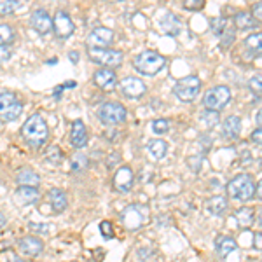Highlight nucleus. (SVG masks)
Masks as SVG:
<instances>
[{"label": "nucleus", "mask_w": 262, "mask_h": 262, "mask_svg": "<svg viewBox=\"0 0 262 262\" xmlns=\"http://www.w3.org/2000/svg\"><path fill=\"white\" fill-rule=\"evenodd\" d=\"M16 182H18L19 185H32V187H37V185L40 184V177L33 170L23 168V170H19L18 177H16Z\"/></svg>", "instance_id": "nucleus-25"}, {"label": "nucleus", "mask_w": 262, "mask_h": 262, "mask_svg": "<svg viewBox=\"0 0 262 262\" xmlns=\"http://www.w3.org/2000/svg\"><path fill=\"white\" fill-rule=\"evenodd\" d=\"M159 27H161V30L166 33V35H179L180 30H182V25L179 18H177L175 14H171V12H166V14L163 16L161 21H159Z\"/></svg>", "instance_id": "nucleus-20"}, {"label": "nucleus", "mask_w": 262, "mask_h": 262, "mask_svg": "<svg viewBox=\"0 0 262 262\" xmlns=\"http://www.w3.org/2000/svg\"><path fill=\"white\" fill-rule=\"evenodd\" d=\"M253 18H255L257 21H259L260 18H262V7H260V4H255V6H253Z\"/></svg>", "instance_id": "nucleus-43"}, {"label": "nucleus", "mask_w": 262, "mask_h": 262, "mask_svg": "<svg viewBox=\"0 0 262 262\" xmlns=\"http://www.w3.org/2000/svg\"><path fill=\"white\" fill-rule=\"evenodd\" d=\"M49 203H51V208H53L54 213H63L67 210V206H69L67 194L58 187H54L49 191Z\"/></svg>", "instance_id": "nucleus-19"}, {"label": "nucleus", "mask_w": 262, "mask_h": 262, "mask_svg": "<svg viewBox=\"0 0 262 262\" xmlns=\"http://www.w3.org/2000/svg\"><path fill=\"white\" fill-rule=\"evenodd\" d=\"M252 140L257 143V145H260V142H262V135H260V128H257L255 131L252 133Z\"/></svg>", "instance_id": "nucleus-44"}, {"label": "nucleus", "mask_w": 262, "mask_h": 262, "mask_svg": "<svg viewBox=\"0 0 262 262\" xmlns=\"http://www.w3.org/2000/svg\"><path fill=\"white\" fill-rule=\"evenodd\" d=\"M164 65H166L164 56L159 53H156V51H143V53L138 54L133 61V67L137 69L138 74L149 75V77L159 74V72L164 69Z\"/></svg>", "instance_id": "nucleus-4"}, {"label": "nucleus", "mask_w": 262, "mask_h": 262, "mask_svg": "<svg viewBox=\"0 0 262 262\" xmlns=\"http://www.w3.org/2000/svg\"><path fill=\"white\" fill-rule=\"evenodd\" d=\"M231 101V90L227 86H215L212 90H208L205 93V98H203V103H205L206 111L212 112H221L222 108H226Z\"/></svg>", "instance_id": "nucleus-7"}, {"label": "nucleus", "mask_w": 262, "mask_h": 262, "mask_svg": "<svg viewBox=\"0 0 262 262\" xmlns=\"http://www.w3.org/2000/svg\"><path fill=\"white\" fill-rule=\"evenodd\" d=\"M205 206H206V212H208L210 215L219 217V215H222L227 210V200L224 196H213L206 201Z\"/></svg>", "instance_id": "nucleus-24"}, {"label": "nucleus", "mask_w": 262, "mask_h": 262, "mask_svg": "<svg viewBox=\"0 0 262 262\" xmlns=\"http://www.w3.org/2000/svg\"><path fill=\"white\" fill-rule=\"evenodd\" d=\"M111 2H119V0H111Z\"/></svg>", "instance_id": "nucleus-49"}, {"label": "nucleus", "mask_w": 262, "mask_h": 262, "mask_svg": "<svg viewBox=\"0 0 262 262\" xmlns=\"http://www.w3.org/2000/svg\"><path fill=\"white\" fill-rule=\"evenodd\" d=\"M210 28H212V32L215 33V35L221 37L222 33L227 30V19L222 18V16H219V18H213L212 21H210Z\"/></svg>", "instance_id": "nucleus-34"}, {"label": "nucleus", "mask_w": 262, "mask_h": 262, "mask_svg": "<svg viewBox=\"0 0 262 262\" xmlns=\"http://www.w3.org/2000/svg\"><path fill=\"white\" fill-rule=\"evenodd\" d=\"M77 58H79V54H77V53H75V54L72 53V54H70V60H77Z\"/></svg>", "instance_id": "nucleus-48"}, {"label": "nucleus", "mask_w": 262, "mask_h": 262, "mask_svg": "<svg viewBox=\"0 0 262 262\" xmlns=\"http://www.w3.org/2000/svg\"><path fill=\"white\" fill-rule=\"evenodd\" d=\"M30 25L37 33L46 35V33H49L51 30H53V18H51L44 9H37V11L32 12Z\"/></svg>", "instance_id": "nucleus-12"}, {"label": "nucleus", "mask_w": 262, "mask_h": 262, "mask_svg": "<svg viewBox=\"0 0 262 262\" xmlns=\"http://www.w3.org/2000/svg\"><path fill=\"white\" fill-rule=\"evenodd\" d=\"M100 232L105 239H112L114 238V226L111 221H103L100 222Z\"/></svg>", "instance_id": "nucleus-37"}, {"label": "nucleus", "mask_w": 262, "mask_h": 262, "mask_svg": "<svg viewBox=\"0 0 262 262\" xmlns=\"http://www.w3.org/2000/svg\"><path fill=\"white\" fill-rule=\"evenodd\" d=\"M239 133H242V119L238 116H229L224 121V137L234 140L239 137Z\"/></svg>", "instance_id": "nucleus-22"}, {"label": "nucleus", "mask_w": 262, "mask_h": 262, "mask_svg": "<svg viewBox=\"0 0 262 262\" xmlns=\"http://www.w3.org/2000/svg\"><path fill=\"white\" fill-rule=\"evenodd\" d=\"M250 90L255 93L257 96H260V77L257 75V77H253L250 81Z\"/></svg>", "instance_id": "nucleus-42"}, {"label": "nucleus", "mask_w": 262, "mask_h": 262, "mask_svg": "<svg viewBox=\"0 0 262 262\" xmlns=\"http://www.w3.org/2000/svg\"><path fill=\"white\" fill-rule=\"evenodd\" d=\"M93 81H95L96 86L101 88L103 91H112L117 84V75L112 69H103V67H101L100 70L95 72Z\"/></svg>", "instance_id": "nucleus-16"}, {"label": "nucleus", "mask_w": 262, "mask_h": 262, "mask_svg": "<svg viewBox=\"0 0 262 262\" xmlns=\"http://www.w3.org/2000/svg\"><path fill=\"white\" fill-rule=\"evenodd\" d=\"M150 221V210L147 205L140 203H133V205L126 206L121 212V222L128 231H138L145 224Z\"/></svg>", "instance_id": "nucleus-3"}, {"label": "nucleus", "mask_w": 262, "mask_h": 262, "mask_svg": "<svg viewBox=\"0 0 262 262\" xmlns=\"http://www.w3.org/2000/svg\"><path fill=\"white\" fill-rule=\"evenodd\" d=\"M206 6V0H184L185 11H203Z\"/></svg>", "instance_id": "nucleus-36"}, {"label": "nucleus", "mask_w": 262, "mask_h": 262, "mask_svg": "<svg viewBox=\"0 0 262 262\" xmlns=\"http://www.w3.org/2000/svg\"><path fill=\"white\" fill-rule=\"evenodd\" d=\"M90 168V159L84 154H77L72 158V171L74 173H84Z\"/></svg>", "instance_id": "nucleus-28"}, {"label": "nucleus", "mask_w": 262, "mask_h": 262, "mask_svg": "<svg viewBox=\"0 0 262 262\" xmlns=\"http://www.w3.org/2000/svg\"><path fill=\"white\" fill-rule=\"evenodd\" d=\"M39 189L37 187H32V185H21L18 187V191L14 192V200L18 205H33V203L39 201Z\"/></svg>", "instance_id": "nucleus-18"}, {"label": "nucleus", "mask_w": 262, "mask_h": 262, "mask_svg": "<svg viewBox=\"0 0 262 262\" xmlns=\"http://www.w3.org/2000/svg\"><path fill=\"white\" fill-rule=\"evenodd\" d=\"M133 170L129 166H121L114 175V189L119 192H129L133 189Z\"/></svg>", "instance_id": "nucleus-13"}, {"label": "nucleus", "mask_w": 262, "mask_h": 262, "mask_svg": "<svg viewBox=\"0 0 262 262\" xmlns=\"http://www.w3.org/2000/svg\"><path fill=\"white\" fill-rule=\"evenodd\" d=\"M21 7V0H0V16L12 14Z\"/></svg>", "instance_id": "nucleus-30"}, {"label": "nucleus", "mask_w": 262, "mask_h": 262, "mask_svg": "<svg viewBox=\"0 0 262 262\" xmlns=\"http://www.w3.org/2000/svg\"><path fill=\"white\" fill-rule=\"evenodd\" d=\"M147 152L150 154L152 159L159 161V159H163L164 156H166L168 145H166V142L161 140V138H154V140H150L149 143H147Z\"/></svg>", "instance_id": "nucleus-23"}, {"label": "nucleus", "mask_w": 262, "mask_h": 262, "mask_svg": "<svg viewBox=\"0 0 262 262\" xmlns=\"http://www.w3.org/2000/svg\"><path fill=\"white\" fill-rule=\"evenodd\" d=\"M236 247H238V243L227 234H219L217 238H215V250H217V253L221 257H227L231 252L236 250Z\"/></svg>", "instance_id": "nucleus-21"}, {"label": "nucleus", "mask_w": 262, "mask_h": 262, "mask_svg": "<svg viewBox=\"0 0 262 262\" xmlns=\"http://www.w3.org/2000/svg\"><path fill=\"white\" fill-rule=\"evenodd\" d=\"M234 25L238 30H248V28L255 27V18H253L250 12H238L234 16Z\"/></svg>", "instance_id": "nucleus-27"}, {"label": "nucleus", "mask_w": 262, "mask_h": 262, "mask_svg": "<svg viewBox=\"0 0 262 262\" xmlns=\"http://www.w3.org/2000/svg\"><path fill=\"white\" fill-rule=\"evenodd\" d=\"M255 180L252 179L247 173H242V175H236L229 184H227V196L231 198L232 201H250L253 196H255Z\"/></svg>", "instance_id": "nucleus-2"}, {"label": "nucleus", "mask_w": 262, "mask_h": 262, "mask_svg": "<svg viewBox=\"0 0 262 262\" xmlns=\"http://www.w3.org/2000/svg\"><path fill=\"white\" fill-rule=\"evenodd\" d=\"M18 248H19V252L23 253V255L37 257L42 250H44V243H42V239H39L37 236L30 234V236H25V238L19 239Z\"/></svg>", "instance_id": "nucleus-15"}, {"label": "nucleus", "mask_w": 262, "mask_h": 262, "mask_svg": "<svg viewBox=\"0 0 262 262\" xmlns=\"http://www.w3.org/2000/svg\"><path fill=\"white\" fill-rule=\"evenodd\" d=\"M221 37H222V42H221L222 48H229L232 42H234V33H232V30H229V28H227Z\"/></svg>", "instance_id": "nucleus-38"}, {"label": "nucleus", "mask_w": 262, "mask_h": 262, "mask_svg": "<svg viewBox=\"0 0 262 262\" xmlns=\"http://www.w3.org/2000/svg\"><path fill=\"white\" fill-rule=\"evenodd\" d=\"M119 163H121V154H119V152H112V154L108 156L107 168H108V170H114V166H116V164H119Z\"/></svg>", "instance_id": "nucleus-39"}, {"label": "nucleus", "mask_w": 262, "mask_h": 262, "mask_svg": "<svg viewBox=\"0 0 262 262\" xmlns=\"http://www.w3.org/2000/svg\"><path fill=\"white\" fill-rule=\"evenodd\" d=\"M46 159L51 163V164H61L63 161V152L60 147L56 145H51L48 150H46Z\"/></svg>", "instance_id": "nucleus-31"}, {"label": "nucleus", "mask_w": 262, "mask_h": 262, "mask_svg": "<svg viewBox=\"0 0 262 262\" xmlns=\"http://www.w3.org/2000/svg\"><path fill=\"white\" fill-rule=\"evenodd\" d=\"M119 88H121L122 95L128 96V98H140V96L145 95V91H147V86L140 81V79H137V77L122 79L121 84H119Z\"/></svg>", "instance_id": "nucleus-14"}, {"label": "nucleus", "mask_w": 262, "mask_h": 262, "mask_svg": "<svg viewBox=\"0 0 262 262\" xmlns=\"http://www.w3.org/2000/svg\"><path fill=\"white\" fill-rule=\"evenodd\" d=\"M88 128L86 124L81 121V119H75L74 124H72V131H70V142L75 149H82L86 147L88 143Z\"/></svg>", "instance_id": "nucleus-17"}, {"label": "nucleus", "mask_w": 262, "mask_h": 262, "mask_svg": "<svg viewBox=\"0 0 262 262\" xmlns=\"http://www.w3.org/2000/svg\"><path fill=\"white\" fill-rule=\"evenodd\" d=\"M91 61L96 65H101L103 69H117L122 65L124 54L117 49H107V48H90L88 51Z\"/></svg>", "instance_id": "nucleus-6"}, {"label": "nucleus", "mask_w": 262, "mask_h": 262, "mask_svg": "<svg viewBox=\"0 0 262 262\" xmlns=\"http://www.w3.org/2000/svg\"><path fill=\"white\" fill-rule=\"evenodd\" d=\"M234 217H236V221H238L239 226L248 227V226H252L253 221H255V210L250 208V206H243V208L236 210Z\"/></svg>", "instance_id": "nucleus-26"}, {"label": "nucleus", "mask_w": 262, "mask_h": 262, "mask_svg": "<svg viewBox=\"0 0 262 262\" xmlns=\"http://www.w3.org/2000/svg\"><path fill=\"white\" fill-rule=\"evenodd\" d=\"M260 40H262L260 33H252V35L245 40V48L250 51L252 56H255V54L260 53Z\"/></svg>", "instance_id": "nucleus-29"}, {"label": "nucleus", "mask_w": 262, "mask_h": 262, "mask_svg": "<svg viewBox=\"0 0 262 262\" xmlns=\"http://www.w3.org/2000/svg\"><path fill=\"white\" fill-rule=\"evenodd\" d=\"M114 42V32L111 28L98 27L88 35V46L90 48H107Z\"/></svg>", "instance_id": "nucleus-11"}, {"label": "nucleus", "mask_w": 262, "mask_h": 262, "mask_svg": "<svg viewBox=\"0 0 262 262\" xmlns=\"http://www.w3.org/2000/svg\"><path fill=\"white\" fill-rule=\"evenodd\" d=\"M14 40V30L11 25H0V46H9Z\"/></svg>", "instance_id": "nucleus-32"}, {"label": "nucleus", "mask_w": 262, "mask_h": 262, "mask_svg": "<svg viewBox=\"0 0 262 262\" xmlns=\"http://www.w3.org/2000/svg\"><path fill=\"white\" fill-rule=\"evenodd\" d=\"M200 121L206 126V128H213V126L219 124V112L206 111L205 114H201Z\"/></svg>", "instance_id": "nucleus-35"}, {"label": "nucleus", "mask_w": 262, "mask_h": 262, "mask_svg": "<svg viewBox=\"0 0 262 262\" xmlns=\"http://www.w3.org/2000/svg\"><path fill=\"white\" fill-rule=\"evenodd\" d=\"M4 226H6V217H4V213L0 212V229H2Z\"/></svg>", "instance_id": "nucleus-45"}, {"label": "nucleus", "mask_w": 262, "mask_h": 262, "mask_svg": "<svg viewBox=\"0 0 262 262\" xmlns=\"http://www.w3.org/2000/svg\"><path fill=\"white\" fill-rule=\"evenodd\" d=\"M30 229H32V231H35V232H40V234H48L49 229H51V226H44V224H35V222H32V224H30Z\"/></svg>", "instance_id": "nucleus-40"}, {"label": "nucleus", "mask_w": 262, "mask_h": 262, "mask_svg": "<svg viewBox=\"0 0 262 262\" xmlns=\"http://www.w3.org/2000/svg\"><path fill=\"white\" fill-rule=\"evenodd\" d=\"M11 48L9 46H0V63L7 61L11 58Z\"/></svg>", "instance_id": "nucleus-41"}, {"label": "nucleus", "mask_w": 262, "mask_h": 262, "mask_svg": "<svg viewBox=\"0 0 262 262\" xmlns=\"http://www.w3.org/2000/svg\"><path fill=\"white\" fill-rule=\"evenodd\" d=\"M201 90V81L198 75H187V77H182L180 81L173 86V93L180 101H192L200 95Z\"/></svg>", "instance_id": "nucleus-9"}, {"label": "nucleus", "mask_w": 262, "mask_h": 262, "mask_svg": "<svg viewBox=\"0 0 262 262\" xmlns=\"http://www.w3.org/2000/svg\"><path fill=\"white\" fill-rule=\"evenodd\" d=\"M9 262H25V260L18 259V257H11V260H9Z\"/></svg>", "instance_id": "nucleus-47"}, {"label": "nucleus", "mask_w": 262, "mask_h": 262, "mask_svg": "<svg viewBox=\"0 0 262 262\" xmlns=\"http://www.w3.org/2000/svg\"><path fill=\"white\" fill-rule=\"evenodd\" d=\"M150 129L154 135H166L170 131V121L168 119H154L150 124Z\"/></svg>", "instance_id": "nucleus-33"}, {"label": "nucleus", "mask_w": 262, "mask_h": 262, "mask_svg": "<svg viewBox=\"0 0 262 262\" xmlns=\"http://www.w3.org/2000/svg\"><path fill=\"white\" fill-rule=\"evenodd\" d=\"M255 242H257V248L260 250V232H257V236H255Z\"/></svg>", "instance_id": "nucleus-46"}, {"label": "nucleus", "mask_w": 262, "mask_h": 262, "mask_svg": "<svg viewBox=\"0 0 262 262\" xmlns=\"http://www.w3.org/2000/svg\"><path fill=\"white\" fill-rule=\"evenodd\" d=\"M98 117L103 124L117 126L128 119V111H126L124 105H121L119 101H107V103H103L100 107Z\"/></svg>", "instance_id": "nucleus-8"}, {"label": "nucleus", "mask_w": 262, "mask_h": 262, "mask_svg": "<svg viewBox=\"0 0 262 262\" xmlns=\"http://www.w3.org/2000/svg\"><path fill=\"white\" fill-rule=\"evenodd\" d=\"M53 30L56 33V37L60 39H69V37L74 33L75 27H74V21L69 16V12L65 11H58L53 18Z\"/></svg>", "instance_id": "nucleus-10"}, {"label": "nucleus", "mask_w": 262, "mask_h": 262, "mask_svg": "<svg viewBox=\"0 0 262 262\" xmlns=\"http://www.w3.org/2000/svg\"><path fill=\"white\" fill-rule=\"evenodd\" d=\"M21 137L25 138V142L30 147H42L46 140L49 138V128L48 122L44 121V117L39 114H33L25 121V124L21 126Z\"/></svg>", "instance_id": "nucleus-1"}, {"label": "nucleus", "mask_w": 262, "mask_h": 262, "mask_svg": "<svg viewBox=\"0 0 262 262\" xmlns=\"http://www.w3.org/2000/svg\"><path fill=\"white\" fill-rule=\"evenodd\" d=\"M23 112V103L14 93L0 91V121L12 122Z\"/></svg>", "instance_id": "nucleus-5"}]
</instances>
